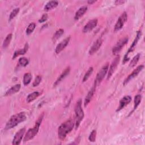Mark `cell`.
<instances>
[{"mask_svg": "<svg viewBox=\"0 0 145 145\" xmlns=\"http://www.w3.org/2000/svg\"><path fill=\"white\" fill-rule=\"evenodd\" d=\"M32 78V74L31 73H29V72L25 73L24 75V76H23V82L24 85V86L28 85L31 82Z\"/></svg>", "mask_w": 145, "mask_h": 145, "instance_id": "d4e9b609", "label": "cell"}, {"mask_svg": "<svg viewBox=\"0 0 145 145\" xmlns=\"http://www.w3.org/2000/svg\"><path fill=\"white\" fill-rule=\"evenodd\" d=\"M87 10V7L86 6H83L81 7H80L78 11L75 12L74 19L75 20H78L83 15L85 14V12Z\"/></svg>", "mask_w": 145, "mask_h": 145, "instance_id": "d6986e66", "label": "cell"}, {"mask_svg": "<svg viewBox=\"0 0 145 145\" xmlns=\"http://www.w3.org/2000/svg\"><path fill=\"white\" fill-rule=\"evenodd\" d=\"M93 68L92 67H90L88 70L87 71V72H86L84 77H83V82H84L86 81H87L88 80V79L89 78V77L90 76V75L92 74V72H93Z\"/></svg>", "mask_w": 145, "mask_h": 145, "instance_id": "f1b7e54d", "label": "cell"}, {"mask_svg": "<svg viewBox=\"0 0 145 145\" xmlns=\"http://www.w3.org/2000/svg\"><path fill=\"white\" fill-rule=\"evenodd\" d=\"M70 40V37H67L62 40L60 43H59L56 48L55 52L57 54H59L61 51H62L65 47L68 45Z\"/></svg>", "mask_w": 145, "mask_h": 145, "instance_id": "9a60e30c", "label": "cell"}, {"mask_svg": "<svg viewBox=\"0 0 145 145\" xmlns=\"http://www.w3.org/2000/svg\"><path fill=\"white\" fill-rule=\"evenodd\" d=\"M58 5V2L57 1H51L48 2L44 6V10L49 11L55 7H56Z\"/></svg>", "mask_w": 145, "mask_h": 145, "instance_id": "ffe728a7", "label": "cell"}, {"mask_svg": "<svg viewBox=\"0 0 145 145\" xmlns=\"http://www.w3.org/2000/svg\"><path fill=\"white\" fill-rule=\"evenodd\" d=\"M141 99H142V96L140 95H137L135 96L134 100V109H133V111L131 112V113H133L137 108V107L138 106V105H139V104L141 101Z\"/></svg>", "mask_w": 145, "mask_h": 145, "instance_id": "603a6c76", "label": "cell"}, {"mask_svg": "<svg viewBox=\"0 0 145 145\" xmlns=\"http://www.w3.org/2000/svg\"><path fill=\"white\" fill-rule=\"evenodd\" d=\"M41 80H42V76L39 75H37L34 80V82H33V84H32L33 87H37L40 83Z\"/></svg>", "mask_w": 145, "mask_h": 145, "instance_id": "d6a6232c", "label": "cell"}, {"mask_svg": "<svg viewBox=\"0 0 145 145\" xmlns=\"http://www.w3.org/2000/svg\"><path fill=\"white\" fill-rule=\"evenodd\" d=\"M48 19V15L46 14H45L44 15H42V16L41 17V18L39 20V23H42L45 22Z\"/></svg>", "mask_w": 145, "mask_h": 145, "instance_id": "836d02e7", "label": "cell"}, {"mask_svg": "<svg viewBox=\"0 0 145 145\" xmlns=\"http://www.w3.org/2000/svg\"><path fill=\"white\" fill-rule=\"evenodd\" d=\"M28 44H26L24 46V47L23 48V49H19V50H18L16 51L15 52V53H14V55H13V57H12V59H15L16 57H17L18 56H20V55H23L28 50Z\"/></svg>", "mask_w": 145, "mask_h": 145, "instance_id": "44dd1931", "label": "cell"}, {"mask_svg": "<svg viewBox=\"0 0 145 145\" xmlns=\"http://www.w3.org/2000/svg\"><path fill=\"white\" fill-rule=\"evenodd\" d=\"M95 2H96V1H87V3L91 5V4Z\"/></svg>", "mask_w": 145, "mask_h": 145, "instance_id": "d590c367", "label": "cell"}, {"mask_svg": "<svg viewBox=\"0 0 145 145\" xmlns=\"http://www.w3.org/2000/svg\"><path fill=\"white\" fill-rule=\"evenodd\" d=\"M109 69V63H106L101 68V69L99 71V72L97 74L96 79L95 80V85L94 86L96 87L97 86H98L101 81L103 80L104 78L106 75V73L108 72Z\"/></svg>", "mask_w": 145, "mask_h": 145, "instance_id": "5b68a950", "label": "cell"}, {"mask_svg": "<svg viewBox=\"0 0 145 145\" xmlns=\"http://www.w3.org/2000/svg\"><path fill=\"white\" fill-rule=\"evenodd\" d=\"M75 113L76 116V122H75V128L76 129H78L79 127L81 121L83 120L84 118V112L82 108V100L79 99L76 104L75 107Z\"/></svg>", "mask_w": 145, "mask_h": 145, "instance_id": "277c9868", "label": "cell"}, {"mask_svg": "<svg viewBox=\"0 0 145 145\" xmlns=\"http://www.w3.org/2000/svg\"><path fill=\"white\" fill-rule=\"evenodd\" d=\"M144 68V66L141 65H139L138 66L136 69H135L133 72L130 74L129 75V76L125 79L123 83V85H125L126 84H127L131 79H133V78H134L135 77H136L139 74V72L143 69Z\"/></svg>", "mask_w": 145, "mask_h": 145, "instance_id": "9c48e42d", "label": "cell"}, {"mask_svg": "<svg viewBox=\"0 0 145 145\" xmlns=\"http://www.w3.org/2000/svg\"><path fill=\"white\" fill-rule=\"evenodd\" d=\"M128 40L129 39L126 36L119 40L112 49L113 54L117 55L121 52V49L124 47V46L127 43Z\"/></svg>", "mask_w": 145, "mask_h": 145, "instance_id": "8992f818", "label": "cell"}, {"mask_svg": "<svg viewBox=\"0 0 145 145\" xmlns=\"http://www.w3.org/2000/svg\"><path fill=\"white\" fill-rule=\"evenodd\" d=\"M21 87V86L20 84H15V86H12V87H11L10 89H8L5 93V96H11L13 94H15V93L19 92V91L20 90Z\"/></svg>", "mask_w": 145, "mask_h": 145, "instance_id": "2e32d148", "label": "cell"}, {"mask_svg": "<svg viewBox=\"0 0 145 145\" xmlns=\"http://www.w3.org/2000/svg\"><path fill=\"white\" fill-rule=\"evenodd\" d=\"M19 10H20V8H14L10 13V16H9V20H12L13 18H14L16 15L17 14L19 13Z\"/></svg>", "mask_w": 145, "mask_h": 145, "instance_id": "f546056e", "label": "cell"}, {"mask_svg": "<svg viewBox=\"0 0 145 145\" xmlns=\"http://www.w3.org/2000/svg\"><path fill=\"white\" fill-rule=\"evenodd\" d=\"M141 35H142V32H141V31H138L137 33V35H136V37H135V39L134 40V41H133V43L131 44L130 47L129 48L127 52L126 53V54H125V57H124V58H123V63H125L126 62H127V61L129 60V58L128 57V54H129V53H130V52H133V51L134 50V49L135 47L136 46V45H137V43H138L139 40L140 39V37H141Z\"/></svg>", "mask_w": 145, "mask_h": 145, "instance_id": "ba28073f", "label": "cell"}, {"mask_svg": "<svg viewBox=\"0 0 145 145\" xmlns=\"http://www.w3.org/2000/svg\"><path fill=\"white\" fill-rule=\"evenodd\" d=\"M140 54L138 53L133 58L130 63H129V67H133L137 65V63H138V61L140 58Z\"/></svg>", "mask_w": 145, "mask_h": 145, "instance_id": "4316f807", "label": "cell"}, {"mask_svg": "<svg viewBox=\"0 0 145 145\" xmlns=\"http://www.w3.org/2000/svg\"><path fill=\"white\" fill-rule=\"evenodd\" d=\"M120 60V57L119 56H117L112 61L109 69H108V75H107V79L108 80L113 75V74L114 73V72L115 71V70L117 69V67L119 63Z\"/></svg>", "mask_w": 145, "mask_h": 145, "instance_id": "30bf717a", "label": "cell"}, {"mask_svg": "<svg viewBox=\"0 0 145 145\" xmlns=\"http://www.w3.org/2000/svg\"><path fill=\"white\" fill-rule=\"evenodd\" d=\"M96 130H93L88 137V139L90 142H94L96 140Z\"/></svg>", "mask_w": 145, "mask_h": 145, "instance_id": "1f68e13d", "label": "cell"}, {"mask_svg": "<svg viewBox=\"0 0 145 145\" xmlns=\"http://www.w3.org/2000/svg\"><path fill=\"white\" fill-rule=\"evenodd\" d=\"M64 33V30L62 28L59 29L57 30L55 33L53 35V36L52 37V40L53 41H56L58 39H59Z\"/></svg>", "mask_w": 145, "mask_h": 145, "instance_id": "484cf974", "label": "cell"}, {"mask_svg": "<svg viewBox=\"0 0 145 145\" xmlns=\"http://www.w3.org/2000/svg\"><path fill=\"white\" fill-rule=\"evenodd\" d=\"M40 93L38 91H35V92H33L32 93H29L28 95V96L27 97V99H26L28 103L32 102L35 99H36L37 97H38L40 96Z\"/></svg>", "mask_w": 145, "mask_h": 145, "instance_id": "7402d4cb", "label": "cell"}, {"mask_svg": "<svg viewBox=\"0 0 145 145\" xmlns=\"http://www.w3.org/2000/svg\"><path fill=\"white\" fill-rule=\"evenodd\" d=\"M26 120V116L24 112H20L11 117L5 125V130L11 129L22 122Z\"/></svg>", "mask_w": 145, "mask_h": 145, "instance_id": "7a4b0ae2", "label": "cell"}, {"mask_svg": "<svg viewBox=\"0 0 145 145\" xmlns=\"http://www.w3.org/2000/svg\"><path fill=\"white\" fill-rule=\"evenodd\" d=\"M127 20V14L126 11L123 12L118 18L114 28L115 32L120 30L123 26L124 24Z\"/></svg>", "mask_w": 145, "mask_h": 145, "instance_id": "52a82bcc", "label": "cell"}, {"mask_svg": "<svg viewBox=\"0 0 145 145\" xmlns=\"http://www.w3.org/2000/svg\"><path fill=\"white\" fill-rule=\"evenodd\" d=\"M74 126V122L71 119L68 120L62 123L58 129V138L61 140L64 139L67 134L72 130Z\"/></svg>", "mask_w": 145, "mask_h": 145, "instance_id": "6da1fadb", "label": "cell"}, {"mask_svg": "<svg viewBox=\"0 0 145 145\" xmlns=\"http://www.w3.org/2000/svg\"><path fill=\"white\" fill-rule=\"evenodd\" d=\"M131 100V97L130 96H125L123 98H122L119 103V106H118L116 112H118L122 109L125 106H126L128 104L130 103Z\"/></svg>", "mask_w": 145, "mask_h": 145, "instance_id": "5bb4252c", "label": "cell"}, {"mask_svg": "<svg viewBox=\"0 0 145 145\" xmlns=\"http://www.w3.org/2000/svg\"><path fill=\"white\" fill-rule=\"evenodd\" d=\"M103 40L101 38L97 39L92 44V46L91 47L89 50V54L90 55H92L94 53H95L96 52L98 51V50L100 48L101 46V45L103 44Z\"/></svg>", "mask_w": 145, "mask_h": 145, "instance_id": "4fadbf2b", "label": "cell"}, {"mask_svg": "<svg viewBox=\"0 0 145 145\" xmlns=\"http://www.w3.org/2000/svg\"><path fill=\"white\" fill-rule=\"evenodd\" d=\"M43 117H44V113H42L41 115H40L39 116V117L36 121V123H35V125L34 126V127L29 129L27 131V132L25 134V135L24 137V139H23V141L24 142H27V141L33 139L35 137V136L37 134V133L39 131V127L42 122Z\"/></svg>", "mask_w": 145, "mask_h": 145, "instance_id": "3957f363", "label": "cell"}, {"mask_svg": "<svg viewBox=\"0 0 145 145\" xmlns=\"http://www.w3.org/2000/svg\"><path fill=\"white\" fill-rule=\"evenodd\" d=\"M28 59L25 57H21L19 59V63L22 66L25 67L28 64Z\"/></svg>", "mask_w": 145, "mask_h": 145, "instance_id": "4dcf8cb0", "label": "cell"}, {"mask_svg": "<svg viewBox=\"0 0 145 145\" xmlns=\"http://www.w3.org/2000/svg\"><path fill=\"white\" fill-rule=\"evenodd\" d=\"M95 88L96 87L95 86H93L88 92V93L84 99V106H86L88 104V103L90 102V101L91 100V99L93 96V94L95 93Z\"/></svg>", "mask_w": 145, "mask_h": 145, "instance_id": "ac0fdd59", "label": "cell"}, {"mask_svg": "<svg viewBox=\"0 0 145 145\" xmlns=\"http://www.w3.org/2000/svg\"><path fill=\"white\" fill-rule=\"evenodd\" d=\"M70 67H66L65 70L62 72V74L60 75V76L57 78V79L56 80V81L54 82V86H57L58 83H59L70 72Z\"/></svg>", "mask_w": 145, "mask_h": 145, "instance_id": "e0dca14e", "label": "cell"}, {"mask_svg": "<svg viewBox=\"0 0 145 145\" xmlns=\"http://www.w3.org/2000/svg\"><path fill=\"white\" fill-rule=\"evenodd\" d=\"M25 132V127L22 128V129H20L19 131H18V132L15 134V135L14 137L12 144H14V145L19 144L21 142V140L23 138V137Z\"/></svg>", "mask_w": 145, "mask_h": 145, "instance_id": "8fae6325", "label": "cell"}, {"mask_svg": "<svg viewBox=\"0 0 145 145\" xmlns=\"http://www.w3.org/2000/svg\"><path fill=\"white\" fill-rule=\"evenodd\" d=\"M125 2V1H120V0H117L115 1L116 5H121Z\"/></svg>", "mask_w": 145, "mask_h": 145, "instance_id": "e575fe53", "label": "cell"}, {"mask_svg": "<svg viewBox=\"0 0 145 145\" xmlns=\"http://www.w3.org/2000/svg\"><path fill=\"white\" fill-rule=\"evenodd\" d=\"M35 27H36V24L35 23H33V22L31 23L26 29V34L27 35H29L31 33H32L33 32V30L35 29Z\"/></svg>", "mask_w": 145, "mask_h": 145, "instance_id": "83f0119b", "label": "cell"}, {"mask_svg": "<svg viewBox=\"0 0 145 145\" xmlns=\"http://www.w3.org/2000/svg\"><path fill=\"white\" fill-rule=\"evenodd\" d=\"M12 37V33H9L7 35V36L5 39V40L3 41V42L2 46H3V48H6L8 46V45L10 44V42L11 41Z\"/></svg>", "mask_w": 145, "mask_h": 145, "instance_id": "cb8c5ba5", "label": "cell"}, {"mask_svg": "<svg viewBox=\"0 0 145 145\" xmlns=\"http://www.w3.org/2000/svg\"><path fill=\"white\" fill-rule=\"evenodd\" d=\"M98 23V20L97 19H93L89 20L83 27V32L87 33L92 31L95 27H96Z\"/></svg>", "mask_w": 145, "mask_h": 145, "instance_id": "7c38bea8", "label": "cell"}]
</instances>
